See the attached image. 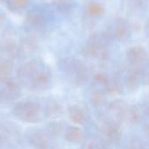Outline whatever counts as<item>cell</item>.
<instances>
[{
	"mask_svg": "<svg viewBox=\"0 0 149 149\" xmlns=\"http://www.w3.org/2000/svg\"><path fill=\"white\" fill-rule=\"evenodd\" d=\"M127 59L132 65H138L143 63L148 59V54L147 51L141 46L132 47L127 51Z\"/></svg>",
	"mask_w": 149,
	"mask_h": 149,
	"instance_id": "cell-2",
	"label": "cell"
},
{
	"mask_svg": "<svg viewBox=\"0 0 149 149\" xmlns=\"http://www.w3.org/2000/svg\"><path fill=\"white\" fill-rule=\"evenodd\" d=\"M86 56H91L98 59H105L107 58V51L105 47L97 45L91 42H88L87 45L84 49Z\"/></svg>",
	"mask_w": 149,
	"mask_h": 149,
	"instance_id": "cell-3",
	"label": "cell"
},
{
	"mask_svg": "<svg viewBox=\"0 0 149 149\" xmlns=\"http://www.w3.org/2000/svg\"><path fill=\"white\" fill-rule=\"evenodd\" d=\"M26 23L29 24L30 25L35 27V28H38L44 25L45 24V20L42 17V16L37 14V13H30L27 17H26Z\"/></svg>",
	"mask_w": 149,
	"mask_h": 149,
	"instance_id": "cell-16",
	"label": "cell"
},
{
	"mask_svg": "<svg viewBox=\"0 0 149 149\" xmlns=\"http://www.w3.org/2000/svg\"><path fill=\"white\" fill-rule=\"evenodd\" d=\"M87 12L89 15L91 16H94V17H100L103 14L104 12V9L103 7L99 4V3H93L92 4H90L88 6V9H87Z\"/></svg>",
	"mask_w": 149,
	"mask_h": 149,
	"instance_id": "cell-22",
	"label": "cell"
},
{
	"mask_svg": "<svg viewBox=\"0 0 149 149\" xmlns=\"http://www.w3.org/2000/svg\"><path fill=\"white\" fill-rule=\"evenodd\" d=\"M130 149H148L147 144L141 139H134L130 143Z\"/></svg>",
	"mask_w": 149,
	"mask_h": 149,
	"instance_id": "cell-25",
	"label": "cell"
},
{
	"mask_svg": "<svg viewBox=\"0 0 149 149\" xmlns=\"http://www.w3.org/2000/svg\"><path fill=\"white\" fill-rule=\"evenodd\" d=\"M123 120L131 124H135L141 120V113L137 107H129L124 114Z\"/></svg>",
	"mask_w": 149,
	"mask_h": 149,
	"instance_id": "cell-8",
	"label": "cell"
},
{
	"mask_svg": "<svg viewBox=\"0 0 149 149\" xmlns=\"http://www.w3.org/2000/svg\"><path fill=\"white\" fill-rule=\"evenodd\" d=\"M13 114L25 122H37L39 120V107L32 102H19L12 110Z\"/></svg>",
	"mask_w": 149,
	"mask_h": 149,
	"instance_id": "cell-1",
	"label": "cell"
},
{
	"mask_svg": "<svg viewBox=\"0 0 149 149\" xmlns=\"http://www.w3.org/2000/svg\"><path fill=\"white\" fill-rule=\"evenodd\" d=\"M50 82V78L45 72H39L36 74L31 79V86L35 89L43 90L47 87Z\"/></svg>",
	"mask_w": 149,
	"mask_h": 149,
	"instance_id": "cell-6",
	"label": "cell"
},
{
	"mask_svg": "<svg viewBox=\"0 0 149 149\" xmlns=\"http://www.w3.org/2000/svg\"><path fill=\"white\" fill-rule=\"evenodd\" d=\"M10 80V65L6 62H0V82L7 83Z\"/></svg>",
	"mask_w": 149,
	"mask_h": 149,
	"instance_id": "cell-17",
	"label": "cell"
},
{
	"mask_svg": "<svg viewBox=\"0 0 149 149\" xmlns=\"http://www.w3.org/2000/svg\"><path fill=\"white\" fill-rule=\"evenodd\" d=\"M68 113H69V117L70 119L77 124H82L85 120H86V116L84 112L77 106H72L70 107L68 109Z\"/></svg>",
	"mask_w": 149,
	"mask_h": 149,
	"instance_id": "cell-9",
	"label": "cell"
},
{
	"mask_svg": "<svg viewBox=\"0 0 149 149\" xmlns=\"http://www.w3.org/2000/svg\"><path fill=\"white\" fill-rule=\"evenodd\" d=\"M65 139L71 143H79L83 140V133L76 127H69L65 132Z\"/></svg>",
	"mask_w": 149,
	"mask_h": 149,
	"instance_id": "cell-7",
	"label": "cell"
},
{
	"mask_svg": "<svg viewBox=\"0 0 149 149\" xmlns=\"http://www.w3.org/2000/svg\"><path fill=\"white\" fill-rule=\"evenodd\" d=\"M148 112H149V102H148Z\"/></svg>",
	"mask_w": 149,
	"mask_h": 149,
	"instance_id": "cell-29",
	"label": "cell"
},
{
	"mask_svg": "<svg viewBox=\"0 0 149 149\" xmlns=\"http://www.w3.org/2000/svg\"><path fill=\"white\" fill-rule=\"evenodd\" d=\"M30 143L37 149H47L48 148V143L46 139L38 133L32 134L29 138Z\"/></svg>",
	"mask_w": 149,
	"mask_h": 149,
	"instance_id": "cell-10",
	"label": "cell"
},
{
	"mask_svg": "<svg viewBox=\"0 0 149 149\" xmlns=\"http://www.w3.org/2000/svg\"><path fill=\"white\" fill-rule=\"evenodd\" d=\"M139 79H140L139 75H137L134 72H130V74L127 77L126 81H125V85H126L127 88L128 89V91L134 92V91L137 90V88L139 86Z\"/></svg>",
	"mask_w": 149,
	"mask_h": 149,
	"instance_id": "cell-15",
	"label": "cell"
},
{
	"mask_svg": "<svg viewBox=\"0 0 149 149\" xmlns=\"http://www.w3.org/2000/svg\"><path fill=\"white\" fill-rule=\"evenodd\" d=\"M63 113V107L58 102L50 103L46 107V115L49 118L55 119L59 117Z\"/></svg>",
	"mask_w": 149,
	"mask_h": 149,
	"instance_id": "cell-12",
	"label": "cell"
},
{
	"mask_svg": "<svg viewBox=\"0 0 149 149\" xmlns=\"http://www.w3.org/2000/svg\"><path fill=\"white\" fill-rule=\"evenodd\" d=\"M22 45L23 47L30 52L35 51L38 47V39L37 37L34 35H26L22 39Z\"/></svg>",
	"mask_w": 149,
	"mask_h": 149,
	"instance_id": "cell-14",
	"label": "cell"
},
{
	"mask_svg": "<svg viewBox=\"0 0 149 149\" xmlns=\"http://www.w3.org/2000/svg\"><path fill=\"white\" fill-rule=\"evenodd\" d=\"M5 20H6V17H5V15L3 13V12H1L0 11V28L3 26V24L5 23Z\"/></svg>",
	"mask_w": 149,
	"mask_h": 149,
	"instance_id": "cell-28",
	"label": "cell"
},
{
	"mask_svg": "<svg viewBox=\"0 0 149 149\" xmlns=\"http://www.w3.org/2000/svg\"><path fill=\"white\" fill-rule=\"evenodd\" d=\"M129 33V25L124 19H118L114 23L113 28V34L115 38L123 39L127 37Z\"/></svg>",
	"mask_w": 149,
	"mask_h": 149,
	"instance_id": "cell-4",
	"label": "cell"
},
{
	"mask_svg": "<svg viewBox=\"0 0 149 149\" xmlns=\"http://www.w3.org/2000/svg\"><path fill=\"white\" fill-rule=\"evenodd\" d=\"M9 9L11 10H17L24 8L29 3V0H7Z\"/></svg>",
	"mask_w": 149,
	"mask_h": 149,
	"instance_id": "cell-21",
	"label": "cell"
},
{
	"mask_svg": "<svg viewBox=\"0 0 149 149\" xmlns=\"http://www.w3.org/2000/svg\"><path fill=\"white\" fill-rule=\"evenodd\" d=\"M128 107H129L128 104L123 100H116L113 102H112L109 106L110 111L116 117H118L121 120H123L124 114Z\"/></svg>",
	"mask_w": 149,
	"mask_h": 149,
	"instance_id": "cell-5",
	"label": "cell"
},
{
	"mask_svg": "<svg viewBox=\"0 0 149 149\" xmlns=\"http://www.w3.org/2000/svg\"><path fill=\"white\" fill-rule=\"evenodd\" d=\"M0 1H7V0H0Z\"/></svg>",
	"mask_w": 149,
	"mask_h": 149,
	"instance_id": "cell-30",
	"label": "cell"
},
{
	"mask_svg": "<svg viewBox=\"0 0 149 149\" xmlns=\"http://www.w3.org/2000/svg\"><path fill=\"white\" fill-rule=\"evenodd\" d=\"M7 89L10 94H17L20 90V84L18 81L10 79V80L7 82Z\"/></svg>",
	"mask_w": 149,
	"mask_h": 149,
	"instance_id": "cell-23",
	"label": "cell"
},
{
	"mask_svg": "<svg viewBox=\"0 0 149 149\" xmlns=\"http://www.w3.org/2000/svg\"><path fill=\"white\" fill-rule=\"evenodd\" d=\"M47 130H48V133L52 135V136H57L60 134L61 130H62V127L59 123L58 122H52V123H50L48 127H47Z\"/></svg>",
	"mask_w": 149,
	"mask_h": 149,
	"instance_id": "cell-24",
	"label": "cell"
},
{
	"mask_svg": "<svg viewBox=\"0 0 149 149\" xmlns=\"http://www.w3.org/2000/svg\"><path fill=\"white\" fill-rule=\"evenodd\" d=\"M0 47L1 49L8 53H12L17 50V43L11 39V38H4L3 40H1L0 42Z\"/></svg>",
	"mask_w": 149,
	"mask_h": 149,
	"instance_id": "cell-19",
	"label": "cell"
},
{
	"mask_svg": "<svg viewBox=\"0 0 149 149\" xmlns=\"http://www.w3.org/2000/svg\"><path fill=\"white\" fill-rule=\"evenodd\" d=\"M95 79L98 81V82H100V83H102V84H107V82H108V80H107V78L104 75V74H101V73H100V74H97L96 76H95Z\"/></svg>",
	"mask_w": 149,
	"mask_h": 149,
	"instance_id": "cell-26",
	"label": "cell"
},
{
	"mask_svg": "<svg viewBox=\"0 0 149 149\" xmlns=\"http://www.w3.org/2000/svg\"><path fill=\"white\" fill-rule=\"evenodd\" d=\"M106 100H107V96L101 91H95V92H93V94H92V97H91L92 103L94 106H96V107L102 106L106 102Z\"/></svg>",
	"mask_w": 149,
	"mask_h": 149,
	"instance_id": "cell-20",
	"label": "cell"
},
{
	"mask_svg": "<svg viewBox=\"0 0 149 149\" xmlns=\"http://www.w3.org/2000/svg\"><path fill=\"white\" fill-rule=\"evenodd\" d=\"M106 134L107 137L108 138L109 141L112 142H118L121 139V132L119 129V127L115 125H110L107 127L106 130Z\"/></svg>",
	"mask_w": 149,
	"mask_h": 149,
	"instance_id": "cell-13",
	"label": "cell"
},
{
	"mask_svg": "<svg viewBox=\"0 0 149 149\" xmlns=\"http://www.w3.org/2000/svg\"><path fill=\"white\" fill-rule=\"evenodd\" d=\"M36 72V65L33 62H29L26 64L22 65L18 71H17V74L19 76V78L21 79H26L29 78L32 75H36L35 73Z\"/></svg>",
	"mask_w": 149,
	"mask_h": 149,
	"instance_id": "cell-11",
	"label": "cell"
},
{
	"mask_svg": "<svg viewBox=\"0 0 149 149\" xmlns=\"http://www.w3.org/2000/svg\"><path fill=\"white\" fill-rule=\"evenodd\" d=\"M9 137V134L7 133V131L3 128H0V142H3L5 141Z\"/></svg>",
	"mask_w": 149,
	"mask_h": 149,
	"instance_id": "cell-27",
	"label": "cell"
},
{
	"mask_svg": "<svg viewBox=\"0 0 149 149\" xmlns=\"http://www.w3.org/2000/svg\"><path fill=\"white\" fill-rule=\"evenodd\" d=\"M52 3L58 10L62 12H66L72 8L74 4V1L73 0H53Z\"/></svg>",
	"mask_w": 149,
	"mask_h": 149,
	"instance_id": "cell-18",
	"label": "cell"
}]
</instances>
